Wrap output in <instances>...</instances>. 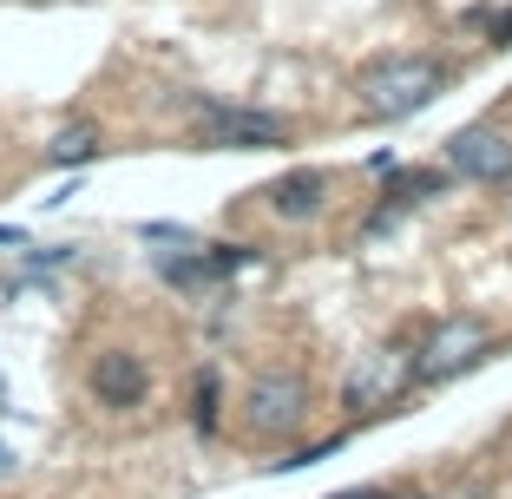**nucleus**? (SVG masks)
<instances>
[{"label": "nucleus", "mask_w": 512, "mask_h": 499, "mask_svg": "<svg viewBox=\"0 0 512 499\" xmlns=\"http://www.w3.org/2000/svg\"><path fill=\"white\" fill-rule=\"evenodd\" d=\"M447 86V66L427 53H401V60H375L362 73V112L375 119H414L421 106H434Z\"/></svg>", "instance_id": "obj_1"}, {"label": "nucleus", "mask_w": 512, "mask_h": 499, "mask_svg": "<svg viewBox=\"0 0 512 499\" xmlns=\"http://www.w3.org/2000/svg\"><path fill=\"white\" fill-rule=\"evenodd\" d=\"M309 414V381L296 368H263L250 375V394H243V421H250L256 440H289Z\"/></svg>", "instance_id": "obj_2"}, {"label": "nucleus", "mask_w": 512, "mask_h": 499, "mask_svg": "<svg viewBox=\"0 0 512 499\" xmlns=\"http://www.w3.org/2000/svg\"><path fill=\"white\" fill-rule=\"evenodd\" d=\"M197 138L211 152H263V145H283V119L256 106H230V99H197Z\"/></svg>", "instance_id": "obj_3"}, {"label": "nucleus", "mask_w": 512, "mask_h": 499, "mask_svg": "<svg viewBox=\"0 0 512 499\" xmlns=\"http://www.w3.org/2000/svg\"><path fill=\"white\" fill-rule=\"evenodd\" d=\"M480 348H486V322H473V316L434 322V335H427L421 355H414V381H447V375H460L467 362H480Z\"/></svg>", "instance_id": "obj_4"}, {"label": "nucleus", "mask_w": 512, "mask_h": 499, "mask_svg": "<svg viewBox=\"0 0 512 499\" xmlns=\"http://www.w3.org/2000/svg\"><path fill=\"white\" fill-rule=\"evenodd\" d=\"M447 165L473 184H506L512 178V138L493 132V125H460L447 138Z\"/></svg>", "instance_id": "obj_5"}, {"label": "nucleus", "mask_w": 512, "mask_h": 499, "mask_svg": "<svg viewBox=\"0 0 512 499\" xmlns=\"http://www.w3.org/2000/svg\"><path fill=\"white\" fill-rule=\"evenodd\" d=\"M414 381V362H407L401 348H375V355H362L355 362V375L342 381V408H381V401H394V394Z\"/></svg>", "instance_id": "obj_6"}, {"label": "nucleus", "mask_w": 512, "mask_h": 499, "mask_svg": "<svg viewBox=\"0 0 512 499\" xmlns=\"http://www.w3.org/2000/svg\"><path fill=\"white\" fill-rule=\"evenodd\" d=\"M92 394H99V408H112V414H132L138 401L151 394V368L138 362L132 348H106V355L92 362Z\"/></svg>", "instance_id": "obj_7"}, {"label": "nucleus", "mask_w": 512, "mask_h": 499, "mask_svg": "<svg viewBox=\"0 0 512 499\" xmlns=\"http://www.w3.org/2000/svg\"><path fill=\"white\" fill-rule=\"evenodd\" d=\"M263 204H270L276 217H289V224H302V217H316L322 204H329V171H316V165L283 171V178L263 191Z\"/></svg>", "instance_id": "obj_8"}, {"label": "nucleus", "mask_w": 512, "mask_h": 499, "mask_svg": "<svg viewBox=\"0 0 512 499\" xmlns=\"http://www.w3.org/2000/svg\"><path fill=\"white\" fill-rule=\"evenodd\" d=\"M99 125H60V132L46 138V165H60V171H73V165H92L99 158Z\"/></svg>", "instance_id": "obj_9"}, {"label": "nucleus", "mask_w": 512, "mask_h": 499, "mask_svg": "<svg viewBox=\"0 0 512 499\" xmlns=\"http://www.w3.org/2000/svg\"><path fill=\"white\" fill-rule=\"evenodd\" d=\"M440 184H447L440 171H401V178H394V191H388V211L375 217V230H381V224H394V211H414L421 197H434Z\"/></svg>", "instance_id": "obj_10"}, {"label": "nucleus", "mask_w": 512, "mask_h": 499, "mask_svg": "<svg viewBox=\"0 0 512 499\" xmlns=\"http://www.w3.org/2000/svg\"><path fill=\"white\" fill-rule=\"evenodd\" d=\"M158 276H165L171 289H211L217 283V263L204 257V250H197V257H165V263H158Z\"/></svg>", "instance_id": "obj_11"}, {"label": "nucleus", "mask_w": 512, "mask_h": 499, "mask_svg": "<svg viewBox=\"0 0 512 499\" xmlns=\"http://www.w3.org/2000/svg\"><path fill=\"white\" fill-rule=\"evenodd\" d=\"M217 401H224V381H217V368H204V375H197V388H191V427L204 440L217 434Z\"/></svg>", "instance_id": "obj_12"}, {"label": "nucleus", "mask_w": 512, "mask_h": 499, "mask_svg": "<svg viewBox=\"0 0 512 499\" xmlns=\"http://www.w3.org/2000/svg\"><path fill=\"white\" fill-rule=\"evenodd\" d=\"M329 454H342V434H329V440H309V447H296V454L270 460V467H276V473H302V467H316V460H329Z\"/></svg>", "instance_id": "obj_13"}, {"label": "nucleus", "mask_w": 512, "mask_h": 499, "mask_svg": "<svg viewBox=\"0 0 512 499\" xmlns=\"http://www.w3.org/2000/svg\"><path fill=\"white\" fill-rule=\"evenodd\" d=\"M138 237H145V243H191V230H178V224H138Z\"/></svg>", "instance_id": "obj_14"}, {"label": "nucleus", "mask_w": 512, "mask_h": 499, "mask_svg": "<svg viewBox=\"0 0 512 499\" xmlns=\"http://www.w3.org/2000/svg\"><path fill=\"white\" fill-rule=\"evenodd\" d=\"M486 33H493V46H506L512 40V7H506V14H493V27H486Z\"/></svg>", "instance_id": "obj_15"}, {"label": "nucleus", "mask_w": 512, "mask_h": 499, "mask_svg": "<svg viewBox=\"0 0 512 499\" xmlns=\"http://www.w3.org/2000/svg\"><path fill=\"white\" fill-rule=\"evenodd\" d=\"M20 243H27V230H20V224H0V250H20Z\"/></svg>", "instance_id": "obj_16"}, {"label": "nucleus", "mask_w": 512, "mask_h": 499, "mask_svg": "<svg viewBox=\"0 0 512 499\" xmlns=\"http://www.w3.org/2000/svg\"><path fill=\"white\" fill-rule=\"evenodd\" d=\"M329 499H388L381 486H348V493H329Z\"/></svg>", "instance_id": "obj_17"}, {"label": "nucleus", "mask_w": 512, "mask_h": 499, "mask_svg": "<svg viewBox=\"0 0 512 499\" xmlns=\"http://www.w3.org/2000/svg\"><path fill=\"white\" fill-rule=\"evenodd\" d=\"M0 473H14V447L7 440H0Z\"/></svg>", "instance_id": "obj_18"}, {"label": "nucleus", "mask_w": 512, "mask_h": 499, "mask_svg": "<svg viewBox=\"0 0 512 499\" xmlns=\"http://www.w3.org/2000/svg\"><path fill=\"white\" fill-rule=\"evenodd\" d=\"M407 499H414V493H407Z\"/></svg>", "instance_id": "obj_19"}]
</instances>
